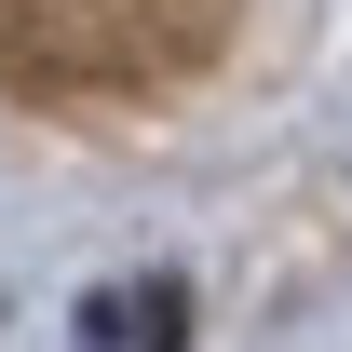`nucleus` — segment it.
I'll use <instances>...</instances> for the list:
<instances>
[{"label": "nucleus", "instance_id": "nucleus-1", "mask_svg": "<svg viewBox=\"0 0 352 352\" xmlns=\"http://www.w3.org/2000/svg\"><path fill=\"white\" fill-rule=\"evenodd\" d=\"M82 325H95L109 352H176V339H190V298H176V285H109Z\"/></svg>", "mask_w": 352, "mask_h": 352}]
</instances>
